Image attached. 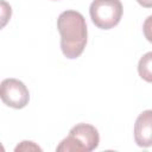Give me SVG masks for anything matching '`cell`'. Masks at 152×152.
Returning a JSON list of instances; mask_svg holds the SVG:
<instances>
[{"instance_id":"cell-1","label":"cell","mask_w":152,"mask_h":152,"mask_svg":"<svg viewBox=\"0 0 152 152\" xmlns=\"http://www.w3.org/2000/svg\"><path fill=\"white\" fill-rule=\"evenodd\" d=\"M57 28L61 34V49L69 59L80 57L87 45L88 30L84 17L74 10L62 12L57 19Z\"/></svg>"},{"instance_id":"cell-2","label":"cell","mask_w":152,"mask_h":152,"mask_svg":"<svg viewBox=\"0 0 152 152\" xmlns=\"http://www.w3.org/2000/svg\"><path fill=\"white\" fill-rule=\"evenodd\" d=\"M99 142L100 135L94 126L89 124H78L70 129L69 135L61 141L56 151L90 152L99 146Z\"/></svg>"},{"instance_id":"cell-3","label":"cell","mask_w":152,"mask_h":152,"mask_svg":"<svg viewBox=\"0 0 152 152\" xmlns=\"http://www.w3.org/2000/svg\"><path fill=\"white\" fill-rule=\"evenodd\" d=\"M122 4L120 0H93L89 13L93 24L102 30L116 26L122 17Z\"/></svg>"},{"instance_id":"cell-4","label":"cell","mask_w":152,"mask_h":152,"mask_svg":"<svg viewBox=\"0 0 152 152\" xmlns=\"http://www.w3.org/2000/svg\"><path fill=\"white\" fill-rule=\"evenodd\" d=\"M0 96L6 106L15 109L24 108L30 101L27 87L17 78H5L1 82Z\"/></svg>"},{"instance_id":"cell-5","label":"cell","mask_w":152,"mask_h":152,"mask_svg":"<svg viewBox=\"0 0 152 152\" xmlns=\"http://www.w3.org/2000/svg\"><path fill=\"white\" fill-rule=\"evenodd\" d=\"M134 140L140 147L152 146V109L138 115L134 124Z\"/></svg>"},{"instance_id":"cell-6","label":"cell","mask_w":152,"mask_h":152,"mask_svg":"<svg viewBox=\"0 0 152 152\" xmlns=\"http://www.w3.org/2000/svg\"><path fill=\"white\" fill-rule=\"evenodd\" d=\"M138 72L144 81L152 83V51L145 53L139 59Z\"/></svg>"},{"instance_id":"cell-7","label":"cell","mask_w":152,"mask_h":152,"mask_svg":"<svg viewBox=\"0 0 152 152\" xmlns=\"http://www.w3.org/2000/svg\"><path fill=\"white\" fill-rule=\"evenodd\" d=\"M142 32H144L145 38L150 43H152V15H150L145 19L144 25H142Z\"/></svg>"},{"instance_id":"cell-8","label":"cell","mask_w":152,"mask_h":152,"mask_svg":"<svg viewBox=\"0 0 152 152\" xmlns=\"http://www.w3.org/2000/svg\"><path fill=\"white\" fill-rule=\"evenodd\" d=\"M11 6L7 5V2H5L4 0H1V19H2V23H1V26L4 27L7 23V20L11 18Z\"/></svg>"},{"instance_id":"cell-9","label":"cell","mask_w":152,"mask_h":152,"mask_svg":"<svg viewBox=\"0 0 152 152\" xmlns=\"http://www.w3.org/2000/svg\"><path fill=\"white\" fill-rule=\"evenodd\" d=\"M15 151H42V148L33 141H21L20 145L15 147Z\"/></svg>"},{"instance_id":"cell-10","label":"cell","mask_w":152,"mask_h":152,"mask_svg":"<svg viewBox=\"0 0 152 152\" xmlns=\"http://www.w3.org/2000/svg\"><path fill=\"white\" fill-rule=\"evenodd\" d=\"M137 2L139 5H141L142 7H146V8L152 7V0H137Z\"/></svg>"}]
</instances>
